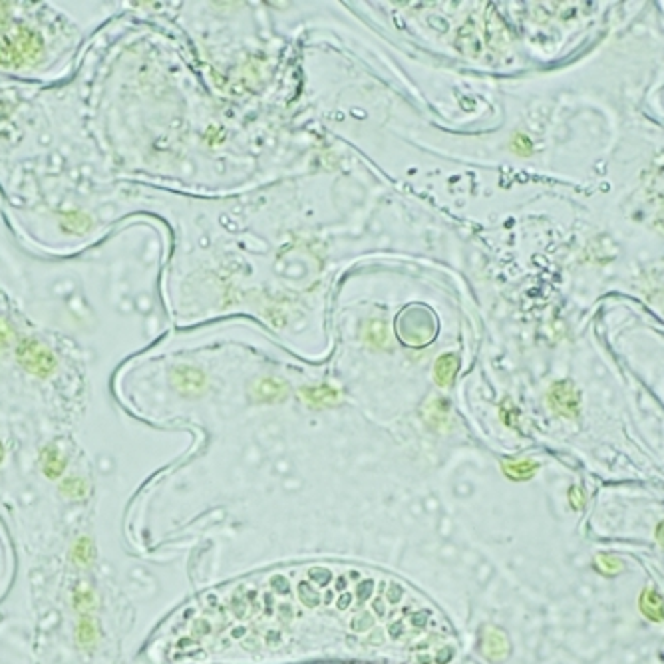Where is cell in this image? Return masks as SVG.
I'll return each instance as SVG.
<instances>
[{"label":"cell","mask_w":664,"mask_h":664,"mask_svg":"<svg viewBox=\"0 0 664 664\" xmlns=\"http://www.w3.org/2000/svg\"><path fill=\"white\" fill-rule=\"evenodd\" d=\"M82 26L52 2H0V78L68 80L82 54Z\"/></svg>","instance_id":"obj_1"},{"label":"cell","mask_w":664,"mask_h":664,"mask_svg":"<svg viewBox=\"0 0 664 664\" xmlns=\"http://www.w3.org/2000/svg\"><path fill=\"white\" fill-rule=\"evenodd\" d=\"M551 404H553V408L557 412H561V414H577V410H579V396L573 392V388L567 382H561V384H557L553 388V392H551Z\"/></svg>","instance_id":"obj_2"},{"label":"cell","mask_w":664,"mask_h":664,"mask_svg":"<svg viewBox=\"0 0 664 664\" xmlns=\"http://www.w3.org/2000/svg\"><path fill=\"white\" fill-rule=\"evenodd\" d=\"M66 468V459H64V452L58 443L48 445L44 452H42V470L48 477H60L62 471Z\"/></svg>","instance_id":"obj_3"},{"label":"cell","mask_w":664,"mask_h":664,"mask_svg":"<svg viewBox=\"0 0 664 664\" xmlns=\"http://www.w3.org/2000/svg\"><path fill=\"white\" fill-rule=\"evenodd\" d=\"M456 370H457L456 354H443V356H440L438 362H436V368H434V374H436L438 384H440V386H448V384L454 380Z\"/></svg>","instance_id":"obj_4"},{"label":"cell","mask_w":664,"mask_h":664,"mask_svg":"<svg viewBox=\"0 0 664 664\" xmlns=\"http://www.w3.org/2000/svg\"><path fill=\"white\" fill-rule=\"evenodd\" d=\"M640 609H642V612H645L649 619L664 621V599L658 595V593L647 591V593L642 595V601H640Z\"/></svg>","instance_id":"obj_5"},{"label":"cell","mask_w":664,"mask_h":664,"mask_svg":"<svg viewBox=\"0 0 664 664\" xmlns=\"http://www.w3.org/2000/svg\"><path fill=\"white\" fill-rule=\"evenodd\" d=\"M487 647H493L491 651L487 652V656L489 658H493V661H499V658H503L507 651H509V645H507V640L505 637L499 633V631H489V633H485L484 635V649Z\"/></svg>","instance_id":"obj_6"},{"label":"cell","mask_w":664,"mask_h":664,"mask_svg":"<svg viewBox=\"0 0 664 664\" xmlns=\"http://www.w3.org/2000/svg\"><path fill=\"white\" fill-rule=\"evenodd\" d=\"M305 396L306 400L310 402V404H315V406H329L332 402L338 400V392L329 386L308 388V390H305Z\"/></svg>","instance_id":"obj_7"},{"label":"cell","mask_w":664,"mask_h":664,"mask_svg":"<svg viewBox=\"0 0 664 664\" xmlns=\"http://www.w3.org/2000/svg\"><path fill=\"white\" fill-rule=\"evenodd\" d=\"M78 642L86 649L96 642V626H94V621L90 617H82L80 623H78Z\"/></svg>","instance_id":"obj_8"},{"label":"cell","mask_w":664,"mask_h":664,"mask_svg":"<svg viewBox=\"0 0 664 664\" xmlns=\"http://www.w3.org/2000/svg\"><path fill=\"white\" fill-rule=\"evenodd\" d=\"M283 384L280 382H275V380H263V382H259V386H257V396L259 398H263V400H277V398H283Z\"/></svg>","instance_id":"obj_9"},{"label":"cell","mask_w":664,"mask_h":664,"mask_svg":"<svg viewBox=\"0 0 664 664\" xmlns=\"http://www.w3.org/2000/svg\"><path fill=\"white\" fill-rule=\"evenodd\" d=\"M503 468L512 477H527V475H531V471L535 470V464H531V461H512V464H505Z\"/></svg>","instance_id":"obj_10"},{"label":"cell","mask_w":664,"mask_h":664,"mask_svg":"<svg viewBox=\"0 0 664 664\" xmlns=\"http://www.w3.org/2000/svg\"><path fill=\"white\" fill-rule=\"evenodd\" d=\"M74 559H76V563H88L90 559H92V543L88 537H82L80 541H76V545H74Z\"/></svg>","instance_id":"obj_11"},{"label":"cell","mask_w":664,"mask_h":664,"mask_svg":"<svg viewBox=\"0 0 664 664\" xmlns=\"http://www.w3.org/2000/svg\"><path fill=\"white\" fill-rule=\"evenodd\" d=\"M4 456H6V452H4V445H2V442H0V464H2Z\"/></svg>","instance_id":"obj_12"}]
</instances>
